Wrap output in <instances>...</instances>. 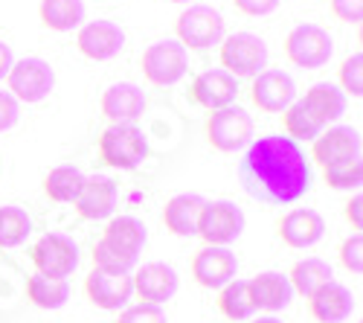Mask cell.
Wrapping results in <instances>:
<instances>
[{"instance_id":"obj_1","label":"cell","mask_w":363,"mask_h":323,"mask_svg":"<svg viewBox=\"0 0 363 323\" xmlns=\"http://www.w3.org/2000/svg\"><path fill=\"white\" fill-rule=\"evenodd\" d=\"M238 181L250 198L282 207L311 190L314 175L299 143L282 134H264L247 146L238 163Z\"/></svg>"},{"instance_id":"obj_2","label":"cell","mask_w":363,"mask_h":323,"mask_svg":"<svg viewBox=\"0 0 363 323\" xmlns=\"http://www.w3.org/2000/svg\"><path fill=\"white\" fill-rule=\"evenodd\" d=\"M148 158V140L137 123H113L99 137V160L111 169H137Z\"/></svg>"},{"instance_id":"obj_3","label":"cell","mask_w":363,"mask_h":323,"mask_svg":"<svg viewBox=\"0 0 363 323\" xmlns=\"http://www.w3.org/2000/svg\"><path fill=\"white\" fill-rule=\"evenodd\" d=\"M206 140L216 152H224V155L245 149V146L253 143V116L238 105L213 111L206 120Z\"/></svg>"},{"instance_id":"obj_4","label":"cell","mask_w":363,"mask_h":323,"mask_svg":"<svg viewBox=\"0 0 363 323\" xmlns=\"http://www.w3.org/2000/svg\"><path fill=\"white\" fill-rule=\"evenodd\" d=\"M245 210L233 201H203V210L198 216V233L206 245L227 248L245 233Z\"/></svg>"},{"instance_id":"obj_5","label":"cell","mask_w":363,"mask_h":323,"mask_svg":"<svg viewBox=\"0 0 363 323\" xmlns=\"http://www.w3.org/2000/svg\"><path fill=\"white\" fill-rule=\"evenodd\" d=\"M140 65H143V76L151 84L166 87V84H177L180 79L186 76V70H189V53H186V47L180 41L166 38V41L148 44L143 58H140Z\"/></svg>"},{"instance_id":"obj_6","label":"cell","mask_w":363,"mask_h":323,"mask_svg":"<svg viewBox=\"0 0 363 323\" xmlns=\"http://www.w3.org/2000/svg\"><path fill=\"white\" fill-rule=\"evenodd\" d=\"M267 67V44L253 33H233L221 41V70L233 79H247Z\"/></svg>"},{"instance_id":"obj_7","label":"cell","mask_w":363,"mask_h":323,"mask_svg":"<svg viewBox=\"0 0 363 323\" xmlns=\"http://www.w3.org/2000/svg\"><path fill=\"white\" fill-rule=\"evenodd\" d=\"M174 33L177 41L189 47V50H206L213 44L224 41V18L218 9L195 4L189 9H184L174 21Z\"/></svg>"},{"instance_id":"obj_8","label":"cell","mask_w":363,"mask_h":323,"mask_svg":"<svg viewBox=\"0 0 363 323\" xmlns=\"http://www.w3.org/2000/svg\"><path fill=\"white\" fill-rule=\"evenodd\" d=\"M331 53H335V41L317 23H299L285 38V55L296 67H306V70L325 67Z\"/></svg>"},{"instance_id":"obj_9","label":"cell","mask_w":363,"mask_h":323,"mask_svg":"<svg viewBox=\"0 0 363 323\" xmlns=\"http://www.w3.org/2000/svg\"><path fill=\"white\" fill-rule=\"evenodd\" d=\"M6 79H9V94L26 105L44 102L55 87V70L50 67V62L35 58V55L15 62Z\"/></svg>"},{"instance_id":"obj_10","label":"cell","mask_w":363,"mask_h":323,"mask_svg":"<svg viewBox=\"0 0 363 323\" xmlns=\"http://www.w3.org/2000/svg\"><path fill=\"white\" fill-rule=\"evenodd\" d=\"M29 259H33L38 274L67 280L79 268V245L65 233H44L29 251Z\"/></svg>"},{"instance_id":"obj_11","label":"cell","mask_w":363,"mask_h":323,"mask_svg":"<svg viewBox=\"0 0 363 323\" xmlns=\"http://www.w3.org/2000/svg\"><path fill=\"white\" fill-rule=\"evenodd\" d=\"M363 149L360 131L352 126H335L328 131H320V137L311 140V160L325 166H335L343 160H357Z\"/></svg>"},{"instance_id":"obj_12","label":"cell","mask_w":363,"mask_h":323,"mask_svg":"<svg viewBox=\"0 0 363 323\" xmlns=\"http://www.w3.org/2000/svg\"><path fill=\"white\" fill-rule=\"evenodd\" d=\"M76 47L84 58H90V62H111L113 55L123 53L125 33H123V26L113 23V21H87L79 29Z\"/></svg>"},{"instance_id":"obj_13","label":"cell","mask_w":363,"mask_h":323,"mask_svg":"<svg viewBox=\"0 0 363 323\" xmlns=\"http://www.w3.org/2000/svg\"><path fill=\"white\" fill-rule=\"evenodd\" d=\"M131 283H134V295L148 306H163L180 288L177 271L166 265V262H145L143 268H137Z\"/></svg>"},{"instance_id":"obj_14","label":"cell","mask_w":363,"mask_h":323,"mask_svg":"<svg viewBox=\"0 0 363 323\" xmlns=\"http://www.w3.org/2000/svg\"><path fill=\"white\" fill-rule=\"evenodd\" d=\"M84 295L90 303L105 309V312H119L134 297L131 274H105V271L94 268L84 277Z\"/></svg>"},{"instance_id":"obj_15","label":"cell","mask_w":363,"mask_h":323,"mask_svg":"<svg viewBox=\"0 0 363 323\" xmlns=\"http://www.w3.org/2000/svg\"><path fill=\"white\" fill-rule=\"evenodd\" d=\"M238 274V259L230 248L203 245L192 256V277L203 288H224Z\"/></svg>"},{"instance_id":"obj_16","label":"cell","mask_w":363,"mask_h":323,"mask_svg":"<svg viewBox=\"0 0 363 323\" xmlns=\"http://www.w3.org/2000/svg\"><path fill=\"white\" fill-rule=\"evenodd\" d=\"M250 99L264 114H282L291 102H296V84L282 70H262L250 84Z\"/></svg>"},{"instance_id":"obj_17","label":"cell","mask_w":363,"mask_h":323,"mask_svg":"<svg viewBox=\"0 0 363 323\" xmlns=\"http://www.w3.org/2000/svg\"><path fill=\"white\" fill-rule=\"evenodd\" d=\"M235 97H238V79H233L221 67L198 73L189 87V99L206 111H221V108L233 105Z\"/></svg>"},{"instance_id":"obj_18","label":"cell","mask_w":363,"mask_h":323,"mask_svg":"<svg viewBox=\"0 0 363 323\" xmlns=\"http://www.w3.org/2000/svg\"><path fill=\"white\" fill-rule=\"evenodd\" d=\"M277 233L279 239L288 245V248H311L323 239L325 233V221L317 210H308V207H296L291 213H285L279 221H277Z\"/></svg>"},{"instance_id":"obj_19","label":"cell","mask_w":363,"mask_h":323,"mask_svg":"<svg viewBox=\"0 0 363 323\" xmlns=\"http://www.w3.org/2000/svg\"><path fill=\"white\" fill-rule=\"evenodd\" d=\"M116 184L108 178V175H90V178H84L82 184V192L79 198L73 201L76 210L82 219L87 221H99V219H111L113 210H116Z\"/></svg>"},{"instance_id":"obj_20","label":"cell","mask_w":363,"mask_h":323,"mask_svg":"<svg viewBox=\"0 0 363 323\" xmlns=\"http://www.w3.org/2000/svg\"><path fill=\"white\" fill-rule=\"evenodd\" d=\"M247 288H250V300H253V309H262V312H282L294 303V288L288 283V274H279V271H262L256 274L253 280H247Z\"/></svg>"},{"instance_id":"obj_21","label":"cell","mask_w":363,"mask_h":323,"mask_svg":"<svg viewBox=\"0 0 363 323\" xmlns=\"http://www.w3.org/2000/svg\"><path fill=\"white\" fill-rule=\"evenodd\" d=\"M308 312L317 323H343L354 312V295L346 285L331 280L308 297Z\"/></svg>"},{"instance_id":"obj_22","label":"cell","mask_w":363,"mask_h":323,"mask_svg":"<svg viewBox=\"0 0 363 323\" xmlns=\"http://www.w3.org/2000/svg\"><path fill=\"white\" fill-rule=\"evenodd\" d=\"M203 210V195L198 192H180L172 195L163 207V224L169 233L180 239H192L198 233V216Z\"/></svg>"},{"instance_id":"obj_23","label":"cell","mask_w":363,"mask_h":323,"mask_svg":"<svg viewBox=\"0 0 363 323\" xmlns=\"http://www.w3.org/2000/svg\"><path fill=\"white\" fill-rule=\"evenodd\" d=\"M145 111V94L134 82H116L102 94V114L111 123H134Z\"/></svg>"},{"instance_id":"obj_24","label":"cell","mask_w":363,"mask_h":323,"mask_svg":"<svg viewBox=\"0 0 363 323\" xmlns=\"http://www.w3.org/2000/svg\"><path fill=\"white\" fill-rule=\"evenodd\" d=\"M145 239H148V230L134 216H113L105 227V236H102V242H108L119 253L134 256V259H140V251L145 248Z\"/></svg>"},{"instance_id":"obj_25","label":"cell","mask_w":363,"mask_h":323,"mask_svg":"<svg viewBox=\"0 0 363 323\" xmlns=\"http://www.w3.org/2000/svg\"><path fill=\"white\" fill-rule=\"evenodd\" d=\"M331 280H335V271H331V265L320 256L299 259L296 265L291 268V274H288V283L294 288V295H302V297H311L314 291H320Z\"/></svg>"},{"instance_id":"obj_26","label":"cell","mask_w":363,"mask_h":323,"mask_svg":"<svg viewBox=\"0 0 363 323\" xmlns=\"http://www.w3.org/2000/svg\"><path fill=\"white\" fill-rule=\"evenodd\" d=\"M302 102L308 105V111L317 116L323 126L340 120V116L346 114V97H343L340 87L331 84V82H317V84H311Z\"/></svg>"},{"instance_id":"obj_27","label":"cell","mask_w":363,"mask_h":323,"mask_svg":"<svg viewBox=\"0 0 363 323\" xmlns=\"http://www.w3.org/2000/svg\"><path fill=\"white\" fill-rule=\"evenodd\" d=\"M38 15L52 33H73L84 21V0H41Z\"/></svg>"},{"instance_id":"obj_28","label":"cell","mask_w":363,"mask_h":323,"mask_svg":"<svg viewBox=\"0 0 363 323\" xmlns=\"http://www.w3.org/2000/svg\"><path fill=\"white\" fill-rule=\"evenodd\" d=\"M26 297L33 300V306L38 309H62L70 297V285L67 280H58V277H44V274H33L26 280Z\"/></svg>"},{"instance_id":"obj_29","label":"cell","mask_w":363,"mask_h":323,"mask_svg":"<svg viewBox=\"0 0 363 323\" xmlns=\"http://www.w3.org/2000/svg\"><path fill=\"white\" fill-rule=\"evenodd\" d=\"M82 184H84L82 169L55 166V169L47 172V178H44V192L55 204H73L79 198V192H82Z\"/></svg>"},{"instance_id":"obj_30","label":"cell","mask_w":363,"mask_h":323,"mask_svg":"<svg viewBox=\"0 0 363 323\" xmlns=\"http://www.w3.org/2000/svg\"><path fill=\"white\" fill-rule=\"evenodd\" d=\"M282 128H285V134H288L294 143H299V140H314V137H320V131H323L325 126L308 111V105L299 99V102H291V105L282 111Z\"/></svg>"},{"instance_id":"obj_31","label":"cell","mask_w":363,"mask_h":323,"mask_svg":"<svg viewBox=\"0 0 363 323\" xmlns=\"http://www.w3.org/2000/svg\"><path fill=\"white\" fill-rule=\"evenodd\" d=\"M218 309L227 320H250V314L256 312L253 309V300H250V288H247V280H230L221 291H218Z\"/></svg>"},{"instance_id":"obj_32","label":"cell","mask_w":363,"mask_h":323,"mask_svg":"<svg viewBox=\"0 0 363 323\" xmlns=\"http://www.w3.org/2000/svg\"><path fill=\"white\" fill-rule=\"evenodd\" d=\"M29 233H33V219L26 216V210L15 207V204L0 207V248L23 245Z\"/></svg>"},{"instance_id":"obj_33","label":"cell","mask_w":363,"mask_h":323,"mask_svg":"<svg viewBox=\"0 0 363 323\" xmlns=\"http://www.w3.org/2000/svg\"><path fill=\"white\" fill-rule=\"evenodd\" d=\"M323 178L331 190H357L363 184V163L357 158V160H343L335 166H325Z\"/></svg>"},{"instance_id":"obj_34","label":"cell","mask_w":363,"mask_h":323,"mask_svg":"<svg viewBox=\"0 0 363 323\" xmlns=\"http://www.w3.org/2000/svg\"><path fill=\"white\" fill-rule=\"evenodd\" d=\"M137 265L134 256H125L119 253L116 248H111L108 242H96L94 245V268L96 271H105V274H131V268Z\"/></svg>"},{"instance_id":"obj_35","label":"cell","mask_w":363,"mask_h":323,"mask_svg":"<svg viewBox=\"0 0 363 323\" xmlns=\"http://www.w3.org/2000/svg\"><path fill=\"white\" fill-rule=\"evenodd\" d=\"M340 84H343V91H349L352 97L363 94V55L360 53L349 55L340 65Z\"/></svg>"},{"instance_id":"obj_36","label":"cell","mask_w":363,"mask_h":323,"mask_svg":"<svg viewBox=\"0 0 363 323\" xmlns=\"http://www.w3.org/2000/svg\"><path fill=\"white\" fill-rule=\"evenodd\" d=\"M116 323H169V317L160 306L140 303V306H128L123 314H119Z\"/></svg>"},{"instance_id":"obj_37","label":"cell","mask_w":363,"mask_h":323,"mask_svg":"<svg viewBox=\"0 0 363 323\" xmlns=\"http://www.w3.org/2000/svg\"><path fill=\"white\" fill-rule=\"evenodd\" d=\"M340 262H343V268L352 271V274H360L363 271V239H360V233L343 239V245H340Z\"/></svg>"},{"instance_id":"obj_38","label":"cell","mask_w":363,"mask_h":323,"mask_svg":"<svg viewBox=\"0 0 363 323\" xmlns=\"http://www.w3.org/2000/svg\"><path fill=\"white\" fill-rule=\"evenodd\" d=\"M21 116V102L9 94V91H0V131H9Z\"/></svg>"},{"instance_id":"obj_39","label":"cell","mask_w":363,"mask_h":323,"mask_svg":"<svg viewBox=\"0 0 363 323\" xmlns=\"http://www.w3.org/2000/svg\"><path fill=\"white\" fill-rule=\"evenodd\" d=\"M331 12H335L337 21L360 23V18H363V0H331Z\"/></svg>"},{"instance_id":"obj_40","label":"cell","mask_w":363,"mask_h":323,"mask_svg":"<svg viewBox=\"0 0 363 323\" xmlns=\"http://www.w3.org/2000/svg\"><path fill=\"white\" fill-rule=\"evenodd\" d=\"M279 4H282V0H233V6L241 15H250V18H262V15L277 12Z\"/></svg>"},{"instance_id":"obj_41","label":"cell","mask_w":363,"mask_h":323,"mask_svg":"<svg viewBox=\"0 0 363 323\" xmlns=\"http://www.w3.org/2000/svg\"><path fill=\"white\" fill-rule=\"evenodd\" d=\"M360 207H363V198H360V195H354V198L346 204V219H349V224H352L354 230H360V227H363V216H360Z\"/></svg>"},{"instance_id":"obj_42","label":"cell","mask_w":363,"mask_h":323,"mask_svg":"<svg viewBox=\"0 0 363 323\" xmlns=\"http://www.w3.org/2000/svg\"><path fill=\"white\" fill-rule=\"evenodd\" d=\"M12 65H15V58H12V47L0 41V79H4V76H9Z\"/></svg>"},{"instance_id":"obj_43","label":"cell","mask_w":363,"mask_h":323,"mask_svg":"<svg viewBox=\"0 0 363 323\" xmlns=\"http://www.w3.org/2000/svg\"><path fill=\"white\" fill-rule=\"evenodd\" d=\"M250 323H282V320L274 317V314H267V317H256V320H250Z\"/></svg>"},{"instance_id":"obj_44","label":"cell","mask_w":363,"mask_h":323,"mask_svg":"<svg viewBox=\"0 0 363 323\" xmlns=\"http://www.w3.org/2000/svg\"><path fill=\"white\" fill-rule=\"evenodd\" d=\"M172 4H189V0H172Z\"/></svg>"}]
</instances>
